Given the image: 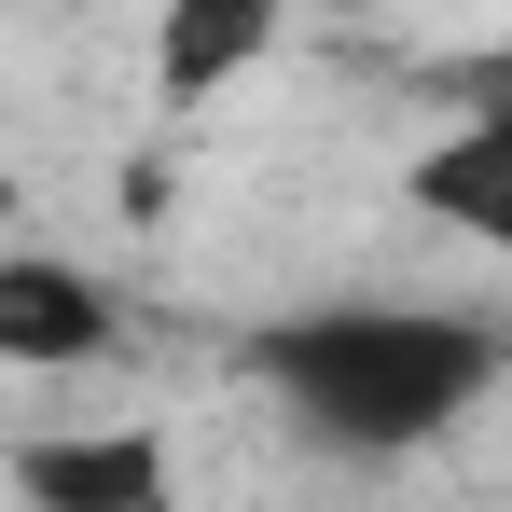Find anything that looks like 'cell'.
I'll list each match as a JSON object with an SVG mask.
<instances>
[{
    "label": "cell",
    "instance_id": "obj_2",
    "mask_svg": "<svg viewBox=\"0 0 512 512\" xmlns=\"http://www.w3.org/2000/svg\"><path fill=\"white\" fill-rule=\"evenodd\" d=\"M443 84L471 111L416 153V208L443 236H471V250H512V70L499 56H443Z\"/></svg>",
    "mask_w": 512,
    "mask_h": 512
},
{
    "label": "cell",
    "instance_id": "obj_1",
    "mask_svg": "<svg viewBox=\"0 0 512 512\" xmlns=\"http://www.w3.org/2000/svg\"><path fill=\"white\" fill-rule=\"evenodd\" d=\"M250 388H277L346 457H416L499 388V333L457 305H305L250 333Z\"/></svg>",
    "mask_w": 512,
    "mask_h": 512
},
{
    "label": "cell",
    "instance_id": "obj_4",
    "mask_svg": "<svg viewBox=\"0 0 512 512\" xmlns=\"http://www.w3.org/2000/svg\"><path fill=\"white\" fill-rule=\"evenodd\" d=\"M14 499H42V512H167V443L153 429H42V443H14Z\"/></svg>",
    "mask_w": 512,
    "mask_h": 512
},
{
    "label": "cell",
    "instance_id": "obj_5",
    "mask_svg": "<svg viewBox=\"0 0 512 512\" xmlns=\"http://www.w3.org/2000/svg\"><path fill=\"white\" fill-rule=\"evenodd\" d=\"M277 14L291 0H167L153 14V97H222V84H250L263 56H277Z\"/></svg>",
    "mask_w": 512,
    "mask_h": 512
},
{
    "label": "cell",
    "instance_id": "obj_3",
    "mask_svg": "<svg viewBox=\"0 0 512 512\" xmlns=\"http://www.w3.org/2000/svg\"><path fill=\"white\" fill-rule=\"evenodd\" d=\"M125 346V305L56 250H0V360L14 374H84Z\"/></svg>",
    "mask_w": 512,
    "mask_h": 512
}]
</instances>
